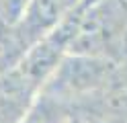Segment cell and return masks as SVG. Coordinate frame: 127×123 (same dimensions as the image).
<instances>
[{"label": "cell", "instance_id": "obj_4", "mask_svg": "<svg viewBox=\"0 0 127 123\" xmlns=\"http://www.w3.org/2000/svg\"><path fill=\"white\" fill-rule=\"evenodd\" d=\"M74 117V107L62 103L60 98L41 90L19 123H70Z\"/></svg>", "mask_w": 127, "mask_h": 123}, {"label": "cell", "instance_id": "obj_7", "mask_svg": "<svg viewBox=\"0 0 127 123\" xmlns=\"http://www.w3.org/2000/svg\"><path fill=\"white\" fill-rule=\"evenodd\" d=\"M0 23H2V21H0Z\"/></svg>", "mask_w": 127, "mask_h": 123}, {"label": "cell", "instance_id": "obj_3", "mask_svg": "<svg viewBox=\"0 0 127 123\" xmlns=\"http://www.w3.org/2000/svg\"><path fill=\"white\" fill-rule=\"evenodd\" d=\"M80 2L82 0H31L17 29L33 47L41 39H45L53 29H58L66 21V16L80 6Z\"/></svg>", "mask_w": 127, "mask_h": 123}, {"label": "cell", "instance_id": "obj_2", "mask_svg": "<svg viewBox=\"0 0 127 123\" xmlns=\"http://www.w3.org/2000/svg\"><path fill=\"white\" fill-rule=\"evenodd\" d=\"M86 123H127V57L117 62L109 78L76 107Z\"/></svg>", "mask_w": 127, "mask_h": 123}, {"label": "cell", "instance_id": "obj_1", "mask_svg": "<svg viewBox=\"0 0 127 123\" xmlns=\"http://www.w3.org/2000/svg\"><path fill=\"white\" fill-rule=\"evenodd\" d=\"M115 66L117 60H109V57L66 53L41 90L74 107L76 111L78 103H82L88 94H92L109 78Z\"/></svg>", "mask_w": 127, "mask_h": 123}, {"label": "cell", "instance_id": "obj_6", "mask_svg": "<svg viewBox=\"0 0 127 123\" xmlns=\"http://www.w3.org/2000/svg\"><path fill=\"white\" fill-rule=\"evenodd\" d=\"M31 0H0V21L4 25H19Z\"/></svg>", "mask_w": 127, "mask_h": 123}, {"label": "cell", "instance_id": "obj_5", "mask_svg": "<svg viewBox=\"0 0 127 123\" xmlns=\"http://www.w3.org/2000/svg\"><path fill=\"white\" fill-rule=\"evenodd\" d=\"M29 41L23 37L17 25L0 23V80L10 74L29 53Z\"/></svg>", "mask_w": 127, "mask_h": 123}]
</instances>
